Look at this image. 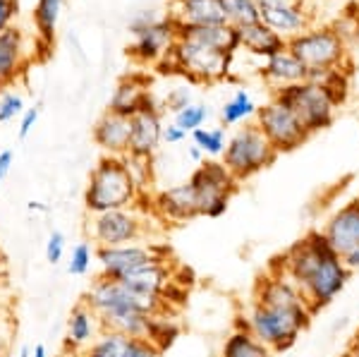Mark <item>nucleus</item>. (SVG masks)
Listing matches in <instances>:
<instances>
[{
  "mask_svg": "<svg viewBox=\"0 0 359 357\" xmlns=\"http://www.w3.org/2000/svg\"><path fill=\"white\" fill-rule=\"evenodd\" d=\"M192 140H194V147H199L208 156H223L225 144H228L225 142V132L221 128H213V130L199 128L192 132Z\"/></svg>",
  "mask_w": 359,
  "mask_h": 357,
  "instance_id": "obj_34",
  "label": "nucleus"
},
{
  "mask_svg": "<svg viewBox=\"0 0 359 357\" xmlns=\"http://www.w3.org/2000/svg\"><path fill=\"white\" fill-rule=\"evenodd\" d=\"M189 103H192V91H189L187 86H177V89H172L170 94H168L165 108L172 113H180L182 108H187Z\"/></svg>",
  "mask_w": 359,
  "mask_h": 357,
  "instance_id": "obj_38",
  "label": "nucleus"
},
{
  "mask_svg": "<svg viewBox=\"0 0 359 357\" xmlns=\"http://www.w3.org/2000/svg\"><path fill=\"white\" fill-rule=\"evenodd\" d=\"M158 20H161V17L156 15L154 10H144V13H137V15H135V20L130 22V32L137 36L139 32H144V29H147V27L156 25V22H158Z\"/></svg>",
  "mask_w": 359,
  "mask_h": 357,
  "instance_id": "obj_40",
  "label": "nucleus"
},
{
  "mask_svg": "<svg viewBox=\"0 0 359 357\" xmlns=\"http://www.w3.org/2000/svg\"><path fill=\"white\" fill-rule=\"evenodd\" d=\"M254 123L259 125V130L264 132V137L271 142V147H273L278 154L294 151V149L302 147L311 137L309 132L304 130V125L297 120V115L292 111H287L285 106H280V103L273 99L259 108Z\"/></svg>",
  "mask_w": 359,
  "mask_h": 357,
  "instance_id": "obj_11",
  "label": "nucleus"
},
{
  "mask_svg": "<svg viewBox=\"0 0 359 357\" xmlns=\"http://www.w3.org/2000/svg\"><path fill=\"white\" fill-rule=\"evenodd\" d=\"M25 113V99L15 91L0 96V123H8V120L17 118V115Z\"/></svg>",
  "mask_w": 359,
  "mask_h": 357,
  "instance_id": "obj_37",
  "label": "nucleus"
},
{
  "mask_svg": "<svg viewBox=\"0 0 359 357\" xmlns=\"http://www.w3.org/2000/svg\"><path fill=\"white\" fill-rule=\"evenodd\" d=\"M82 357H163V353L144 338H127L123 333L103 331Z\"/></svg>",
  "mask_w": 359,
  "mask_h": 357,
  "instance_id": "obj_23",
  "label": "nucleus"
},
{
  "mask_svg": "<svg viewBox=\"0 0 359 357\" xmlns=\"http://www.w3.org/2000/svg\"><path fill=\"white\" fill-rule=\"evenodd\" d=\"M223 8L225 22L233 27H242V25H252V22H259V5L257 0H218Z\"/></svg>",
  "mask_w": 359,
  "mask_h": 357,
  "instance_id": "obj_33",
  "label": "nucleus"
},
{
  "mask_svg": "<svg viewBox=\"0 0 359 357\" xmlns=\"http://www.w3.org/2000/svg\"><path fill=\"white\" fill-rule=\"evenodd\" d=\"M0 357H8V345H0Z\"/></svg>",
  "mask_w": 359,
  "mask_h": 357,
  "instance_id": "obj_52",
  "label": "nucleus"
},
{
  "mask_svg": "<svg viewBox=\"0 0 359 357\" xmlns=\"http://www.w3.org/2000/svg\"><path fill=\"white\" fill-rule=\"evenodd\" d=\"M201 156H204V151H201L199 147H192V149H189V159L196 161V163H201Z\"/></svg>",
  "mask_w": 359,
  "mask_h": 357,
  "instance_id": "obj_48",
  "label": "nucleus"
},
{
  "mask_svg": "<svg viewBox=\"0 0 359 357\" xmlns=\"http://www.w3.org/2000/svg\"><path fill=\"white\" fill-rule=\"evenodd\" d=\"M86 233L96 247H120L142 243L149 235V223L137 206H130V209L94 214L86 226Z\"/></svg>",
  "mask_w": 359,
  "mask_h": 357,
  "instance_id": "obj_9",
  "label": "nucleus"
},
{
  "mask_svg": "<svg viewBox=\"0 0 359 357\" xmlns=\"http://www.w3.org/2000/svg\"><path fill=\"white\" fill-rule=\"evenodd\" d=\"M273 101L297 115V120L304 125L309 135L328 130L335 120V106L326 96V91L316 82H309V79L273 89Z\"/></svg>",
  "mask_w": 359,
  "mask_h": 357,
  "instance_id": "obj_6",
  "label": "nucleus"
},
{
  "mask_svg": "<svg viewBox=\"0 0 359 357\" xmlns=\"http://www.w3.org/2000/svg\"><path fill=\"white\" fill-rule=\"evenodd\" d=\"M29 209H39V211H46V206H43V204H39V201H32V204H29Z\"/></svg>",
  "mask_w": 359,
  "mask_h": 357,
  "instance_id": "obj_49",
  "label": "nucleus"
},
{
  "mask_svg": "<svg viewBox=\"0 0 359 357\" xmlns=\"http://www.w3.org/2000/svg\"><path fill=\"white\" fill-rule=\"evenodd\" d=\"M130 135H132V123L125 115H118L113 111H106L94 125V137L96 147H101L106 151V156H127L130 154Z\"/></svg>",
  "mask_w": 359,
  "mask_h": 357,
  "instance_id": "obj_21",
  "label": "nucleus"
},
{
  "mask_svg": "<svg viewBox=\"0 0 359 357\" xmlns=\"http://www.w3.org/2000/svg\"><path fill=\"white\" fill-rule=\"evenodd\" d=\"M60 357H82V355H77V353H69V350H62V355Z\"/></svg>",
  "mask_w": 359,
  "mask_h": 357,
  "instance_id": "obj_51",
  "label": "nucleus"
},
{
  "mask_svg": "<svg viewBox=\"0 0 359 357\" xmlns=\"http://www.w3.org/2000/svg\"><path fill=\"white\" fill-rule=\"evenodd\" d=\"M280 154L271 147V142L264 137L257 123H245L225 144L223 163L235 175L237 182H245L257 173L273 166Z\"/></svg>",
  "mask_w": 359,
  "mask_h": 357,
  "instance_id": "obj_5",
  "label": "nucleus"
},
{
  "mask_svg": "<svg viewBox=\"0 0 359 357\" xmlns=\"http://www.w3.org/2000/svg\"><path fill=\"white\" fill-rule=\"evenodd\" d=\"M165 259L163 247L154 243H132L120 247H96V262L101 276L111 281H123L142 267Z\"/></svg>",
  "mask_w": 359,
  "mask_h": 357,
  "instance_id": "obj_12",
  "label": "nucleus"
},
{
  "mask_svg": "<svg viewBox=\"0 0 359 357\" xmlns=\"http://www.w3.org/2000/svg\"><path fill=\"white\" fill-rule=\"evenodd\" d=\"M132 135H130V159L137 161H151V156L158 151L161 142H163V120H161V111L137 113L130 118Z\"/></svg>",
  "mask_w": 359,
  "mask_h": 357,
  "instance_id": "obj_19",
  "label": "nucleus"
},
{
  "mask_svg": "<svg viewBox=\"0 0 359 357\" xmlns=\"http://www.w3.org/2000/svg\"><path fill=\"white\" fill-rule=\"evenodd\" d=\"M276 353L264 345L259 338H254L247 329H237L225 338L221 357H273Z\"/></svg>",
  "mask_w": 359,
  "mask_h": 357,
  "instance_id": "obj_30",
  "label": "nucleus"
},
{
  "mask_svg": "<svg viewBox=\"0 0 359 357\" xmlns=\"http://www.w3.org/2000/svg\"><path fill=\"white\" fill-rule=\"evenodd\" d=\"M25 67V36L17 27H8L0 32V86L13 84Z\"/></svg>",
  "mask_w": 359,
  "mask_h": 357,
  "instance_id": "obj_26",
  "label": "nucleus"
},
{
  "mask_svg": "<svg viewBox=\"0 0 359 357\" xmlns=\"http://www.w3.org/2000/svg\"><path fill=\"white\" fill-rule=\"evenodd\" d=\"M62 257H65V235L55 230V233H50L48 243H46V259L50 264H57Z\"/></svg>",
  "mask_w": 359,
  "mask_h": 357,
  "instance_id": "obj_39",
  "label": "nucleus"
},
{
  "mask_svg": "<svg viewBox=\"0 0 359 357\" xmlns=\"http://www.w3.org/2000/svg\"><path fill=\"white\" fill-rule=\"evenodd\" d=\"M283 357H290V355H283Z\"/></svg>",
  "mask_w": 359,
  "mask_h": 357,
  "instance_id": "obj_53",
  "label": "nucleus"
},
{
  "mask_svg": "<svg viewBox=\"0 0 359 357\" xmlns=\"http://www.w3.org/2000/svg\"><path fill=\"white\" fill-rule=\"evenodd\" d=\"M252 300L266 307H309L302 290L285 274L271 271V269H266V274L259 276V281L254 283Z\"/></svg>",
  "mask_w": 359,
  "mask_h": 357,
  "instance_id": "obj_15",
  "label": "nucleus"
},
{
  "mask_svg": "<svg viewBox=\"0 0 359 357\" xmlns=\"http://www.w3.org/2000/svg\"><path fill=\"white\" fill-rule=\"evenodd\" d=\"M177 41L175 34V20L172 17H161L156 25L147 27L144 32H139L135 36V43L127 48L130 58H135L137 62H158L165 55V50Z\"/></svg>",
  "mask_w": 359,
  "mask_h": 357,
  "instance_id": "obj_14",
  "label": "nucleus"
},
{
  "mask_svg": "<svg viewBox=\"0 0 359 357\" xmlns=\"http://www.w3.org/2000/svg\"><path fill=\"white\" fill-rule=\"evenodd\" d=\"M15 333V324L8 314H0V345H10V338Z\"/></svg>",
  "mask_w": 359,
  "mask_h": 357,
  "instance_id": "obj_43",
  "label": "nucleus"
},
{
  "mask_svg": "<svg viewBox=\"0 0 359 357\" xmlns=\"http://www.w3.org/2000/svg\"><path fill=\"white\" fill-rule=\"evenodd\" d=\"M32 357H48V350H46V345H34V350H32Z\"/></svg>",
  "mask_w": 359,
  "mask_h": 357,
  "instance_id": "obj_47",
  "label": "nucleus"
},
{
  "mask_svg": "<svg viewBox=\"0 0 359 357\" xmlns=\"http://www.w3.org/2000/svg\"><path fill=\"white\" fill-rule=\"evenodd\" d=\"M139 201V180L127 156H103L89 175L84 189V209L94 214L130 209Z\"/></svg>",
  "mask_w": 359,
  "mask_h": 357,
  "instance_id": "obj_4",
  "label": "nucleus"
},
{
  "mask_svg": "<svg viewBox=\"0 0 359 357\" xmlns=\"http://www.w3.org/2000/svg\"><path fill=\"white\" fill-rule=\"evenodd\" d=\"M39 120V108H27L25 113H22V123H20V137H27L29 132L34 130V125H36Z\"/></svg>",
  "mask_w": 359,
  "mask_h": 357,
  "instance_id": "obj_42",
  "label": "nucleus"
},
{
  "mask_svg": "<svg viewBox=\"0 0 359 357\" xmlns=\"http://www.w3.org/2000/svg\"><path fill=\"white\" fill-rule=\"evenodd\" d=\"M237 32H240L242 48H247L252 55H259V58H266V60H269V58L287 50V39H283L278 32H273L271 27H266L262 20L252 22V25L237 27Z\"/></svg>",
  "mask_w": 359,
  "mask_h": 357,
  "instance_id": "obj_25",
  "label": "nucleus"
},
{
  "mask_svg": "<svg viewBox=\"0 0 359 357\" xmlns=\"http://www.w3.org/2000/svg\"><path fill=\"white\" fill-rule=\"evenodd\" d=\"M82 302L96 312L103 331H115L127 338H144V341L149 338L154 316L165 312L163 300H147L127 290L120 281H111L106 276H98L89 285Z\"/></svg>",
  "mask_w": 359,
  "mask_h": 357,
  "instance_id": "obj_2",
  "label": "nucleus"
},
{
  "mask_svg": "<svg viewBox=\"0 0 359 357\" xmlns=\"http://www.w3.org/2000/svg\"><path fill=\"white\" fill-rule=\"evenodd\" d=\"M311 319L314 312L309 307H266L252 300L245 309V321H240L237 329H247L276 355H287L309 329Z\"/></svg>",
  "mask_w": 359,
  "mask_h": 357,
  "instance_id": "obj_3",
  "label": "nucleus"
},
{
  "mask_svg": "<svg viewBox=\"0 0 359 357\" xmlns=\"http://www.w3.org/2000/svg\"><path fill=\"white\" fill-rule=\"evenodd\" d=\"M96 257V250L89 243H79L72 247V255H69L67 262V271L72 276H86L91 269V262Z\"/></svg>",
  "mask_w": 359,
  "mask_h": 357,
  "instance_id": "obj_36",
  "label": "nucleus"
},
{
  "mask_svg": "<svg viewBox=\"0 0 359 357\" xmlns=\"http://www.w3.org/2000/svg\"><path fill=\"white\" fill-rule=\"evenodd\" d=\"M206 118H208V108L204 103H189L187 108L175 113V125L184 132H194L206 123Z\"/></svg>",
  "mask_w": 359,
  "mask_h": 357,
  "instance_id": "obj_35",
  "label": "nucleus"
},
{
  "mask_svg": "<svg viewBox=\"0 0 359 357\" xmlns=\"http://www.w3.org/2000/svg\"><path fill=\"white\" fill-rule=\"evenodd\" d=\"M172 53L177 58L180 74H184L194 84L221 82L230 74V65L235 58L199 41H175Z\"/></svg>",
  "mask_w": 359,
  "mask_h": 357,
  "instance_id": "obj_10",
  "label": "nucleus"
},
{
  "mask_svg": "<svg viewBox=\"0 0 359 357\" xmlns=\"http://www.w3.org/2000/svg\"><path fill=\"white\" fill-rule=\"evenodd\" d=\"M259 74H262V79L271 89H280V86L287 84L304 82L309 77V70H306L304 62H299L290 50H283V53L269 58L262 70H259Z\"/></svg>",
  "mask_w": 359,
  "mask_h": 357,
  "instance_id": "obj_27",
  "label": "nucleus"
},
{
  "mask_svg": "<svg viewBox=\"0 0 359 357\" xmlns=\"http://www.w3.org/2000/svg\"><path fill=\"white\" fill-rule=\"evenodd\" d=\"M154 209L158 211V216L163 218V221H170V223H184V221H192V218L201 216L199 204H196L194 187L189 185V182H182V185L168 187L163 192H158L154 199Z\"/></svg>",
  "mask_w": 359,
  "mask_h": 357,
  "instance_id": "obj_22",
  "label": "nucleus"
},
{
  "mask_svg": "<svg viewBox=\"0 0 359 357\" xmlns=\"http://www.w3.org/2000/svg\"><path fill=\"white\" fill-rule=\"evenodd\" d=\"M306 79L321 86L335 108L343 106L347 96H350V72L343 65L331 67V70H309V77Z\"/></svg>",
  "mask_w": 359,
  "mask_h": 357,
  "instance_id": "obj_29",
  "label": "nucleus"
},
{
  "mask_svg": "<svg viewBox=\"0 0 359 357\" xmlns=\"http://www.w3.org/2000/svg\"><path fill=\"white\" fill-rule=\"evenodd\" d=\"M149 84H151V79L147 74H127L115 86V94L108 111L125 115V118H135L137 113L161 111L158 103L154 101V94L149 91Z\"/></svg>",
  "mask_w": 359,
  "mask_h": 357,
  "instance_id": "obj_13",
  "label": "nucleus"
},
{
  "mask_svg": "<svg viewBox=\"0 0 359 357\" xmlns=\"http://www.w3.org/2000/svg\"><path fill=\"white\" fill-rule=\"evenodd\" d=\"M103 333V324L89 304L79 302L67 316V333H65V350L84 355L98 336Z\"/></svg>",
  "mask_w": 359,
  "mask_h": 357,
  "instance_id": "obj_20",
  "label": "nucleus"
},
{
  "mask_svg": "<svg viewBox=\"0 0 359 357\" xmlns=\"http://www.w3.org/2000/svg\"><path fill=\"white\" fill-rule=\"evenodd\" d=\"M271 271L285 274L302 290L311 312H321L345 290L352 271L343 264L323 230H309L283 255L271 259Z\"/></svg>",
  "mask_w": 359,
  "mask_h": 357,
  "instance_id": "obj_1",
  "label": "nucleus"
},
{
  "mask_svg": "<svg viewBox=\"0 0 359 357\" xmlns=\"http://www.w3.org/2000/svg\"><path fill=\"white\" fill-rule=\"evenodd\" d=\"M62 3L65 0H39L36 8H34V25L39 29V39L50 46L55 41V25L57 17H60Z\"/></svg>",
  "mask_w": 359,
  "mask_h": 357,
  "instance_id": "obj_32",
  "label": "nucleus"
},
{
  "mask_svg": "<svg viewBox=\"0 0 359 357\" xmlns=\"http://www.w3.org/2000/svg\"><path fill=\"white\" fill-rule=\"evenodd\" d=\"M184 137H187V132L180 130L175 123L168 125V128H163V142L165 144H180V142L184 140Z\"/></svg>",
  "mask_w": 359,
  "mask_h": 357,
  "instance_id": "obj_44",
  "label": "nucleus"
},
{
  "mask_svg": "<svg viewBox=\"0 0 359 357\" xmlns=\"http://www.w3.org/2000/svg\"><path fill=\"white\" fill-rule=\"evenodd\" d=\"M257 111H259V106L254 103L252 96H249V91L237 89L233 99L225 101V106L221 108V120H223V125L233 128V125L247 123L249 118H257Z\"/></svg>",
  "mask_w": 359,
  "mask_h": 357,
  "instance_id": "obj_31",
  "label": "nucleus"
},
{
  "mask_svg": "<svg viewBox=\"0 0 359 357\" xmlns=\"http://www.w3.org/2000/svg\"><path fill=\"white\" fill-rule=\"evenodd\" d=\"M170 281H172L170 269H168L165 259H161V262L147 264V267H142L139 271L130 274L127 278L120 281V283H123L127 290L147 297V300H163L165 302Z\"/></svg>",
  "mask_w": 359,
  "mask_h": 357,
  "instance_id": "obj_24",
  "label": "nucleus"
},
{
  "mask_svg": "<svg viewBox=\"0 0 359 357\" xmlns=\"http://www.w3.org/2000/svg\"><path fill=\"white\" fill-rule=\"evenodd\" d=\"M340 259H343V264H345L347 269H350L352 274L359 271V247H355V250H350L347 255H343Z\"/></svg>",
  "mask_w": 359,
  "mask_h": 357,
  "instance_id": "obj_45",
  "label": "nucleus"
},
{
  "mask_svg": "<svg viewBox=\"0 0 359 357\" xmlns=\"http://www.w3.org/2000/svg\"><path fill=\"white\" fill-rule=\"evenodd\" d=\"M175 22L189 25H225V15L218 0H172L170 13Z\"/></svg>",
  "mask_w": 359,
  "mask_h": 357,
  "instance_id": "obj_28",
  "label": "nucleus"
},
{
  "mask_svg": "<svg viewBox=\"0 0 359 357\" xmlns=\"http://www.w3.org/2000/svg\"><path fill=\"white\" fill-rule=\"evenodd\" d=\"M177 41H199L211 48H218L228 55H235L242 48L240 32L233 25H189V22H175Z\"/></svg>",
  "mask_w": 359,
  "mask_h": 357,
  "instance_id": "obj_18",
  "label": "nucleus"
},
{
  "mask_svg": "<svg viewBox=\"0 0 359 357\" xmlns=\"http://www.w3.org/2000/svg\"><path fill=\"white\" fill-rule=\"evenodd\" d=\"M323 235L340 257L359 247V197L350 199L323 223Z\"/></svg>",
  "mask_w": 359,
  "mask_h": 357,
  "instance_id": "obj_17",
  "label": "nucleus"
},
{
  "mask_svg": "<svg viewBox=\"0 0 359 357\" xmlns=\"http://www.w3.org/2000/svg\"><path fill=\"white\" fill-rule=\"evenodd\" d=\"M257 5L259 20L280 34L283 39H290L294 34L304 32L306 25H309L304 8L299 3H292V0H257Z\"/></svg>",
  "mask_w": 359,
  "mask_h": 357,
  "instance_id": "obj_16",
  "label": "nucleus"
},
{
  "mask_svg": "<svg viewBox=\"0 0 359 357\" xmlns=\"http://www.w3.org/2000/svg\"><path fill=\"white\" fill-rule=\"evenodd\" d=\"M17 13V0H0V32H5L8 27H13V17Z\"/></svg>",
  "mask_w": 359,
  "mask_h": 357,
  "instance_id": "obj_41",
  "label": "nucleus"
},
{
  "mask_svg": "<svg viewBox=\"0 0 359 357\" xmlns=\"http://www.w3.org/2000/svg\"><path fill=\"white\" fill-rule=\"evenodd\" d=\"M287 50L304 62L306 70H331L347 60V43L333 27L304 29L287 39Z\"/></svg>",
  "mask_w": 359,
  "mask_h": 357,
  "instance_id": "obj_8",
  "label": "nucleus"
},
{
  "mask_svg": "<svg viewBox=\"0 0 359 357\" xmlns=\"http://www.w3.org/2000/svg\"><path fill=\"white\" fill-rule=\"evenodd\" d=\"M187 182L194 187L199 214L206 218H221L240 185L223 161H201Z\"/></svg>",
  "mask_w": 359,
  "mask_h": 357,
  "instance_id": "obj_7",
  "label": "nucleus"
},
{
  "mask_svg": "<svg viewBox=\"0 0 359 357\" xmlns=\"http://www.w3.org/2000/svg\"><path fill=\"white\" fill-rule=\"evenodd\" d=\"M10 166H13V151H0V180L10 173Z\"/></svg>",
  "mask_w": 359,
  "mask_h": 357,
  "instance_id": "obj_46",
  "label": "nucleus"
},
{
  "mask_svg": "<svg viewBox=\"0 0 359 357\" xmlns=\"http://www.w3.org/2000/svg\"><path fill=\"white\" fill-rule=\"evenodd\" d=\"M20 357H32V350H29V348H22V350H20Z\"/></svg>",
  "mask_w": 359,
  "mask_h": 357,
  "instance_id": "obj_50",
  "label": "nucleus"
}]
</instances>
